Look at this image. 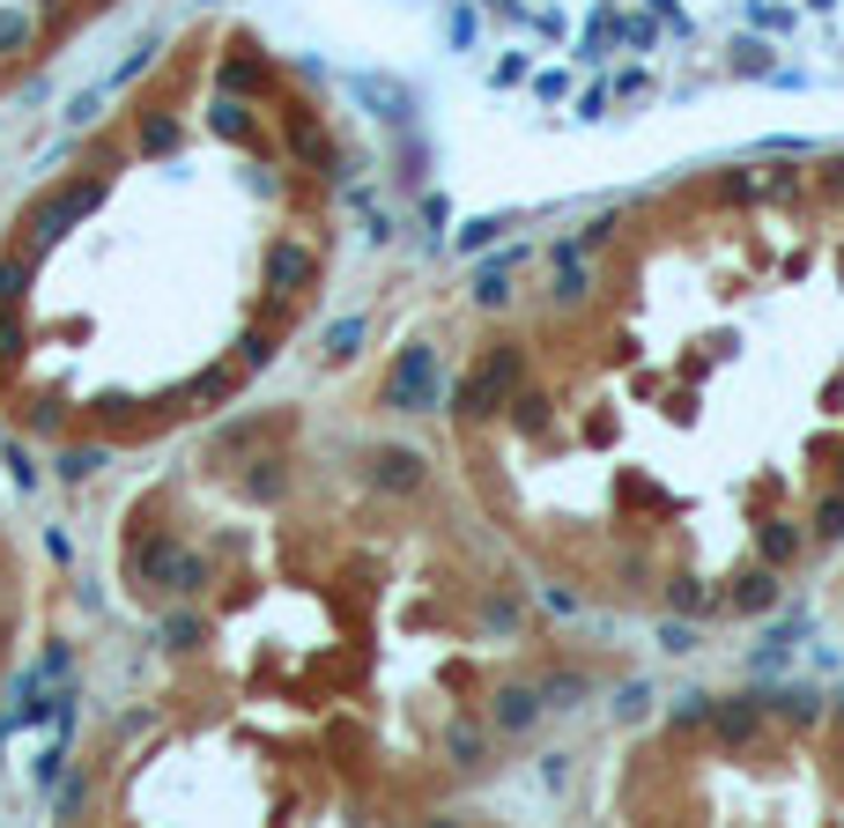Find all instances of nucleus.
<instances>
[{
	"instance_id": "1",
	"label": "nucleus",
	"mask_w": 844,
	"mask_h": 828,
	"mask_svg": "<svg viewBox=\"0 0 844 828\" xmlns=\"http://www.w3.org/2000/svg\"><path fill=\"white\" fill-rule=\"evenodd\" d=\"M504 15H548L571 23L578 38H645L674 23L696 38H719L726 23H763V30H800L808 45H844V0H489Z\"/></svg>"
}]
</instances>
